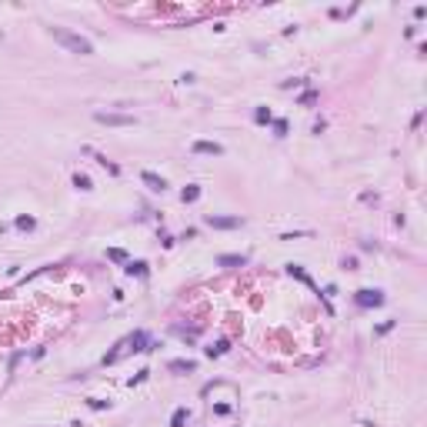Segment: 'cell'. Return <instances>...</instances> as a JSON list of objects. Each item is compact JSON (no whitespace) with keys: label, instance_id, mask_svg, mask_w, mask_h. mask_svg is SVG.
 I'll return each mask as SVG.
<instances>
[{"label":"cell","instance_id":"5bb4252c","mask_svg":"<svg viewBox=\"0 0 427 427\" xmlns=\"http://www.w3.org/2000/svg\"><path fill=\"white\" fill-rule=\"evenodd\" d=\"M107 257H110V260H124L127 254H124V250H117V247H114V250H107Z\"/></svg>","mask_w":427,"mask_h":427},{"label":"cell","instance_id":"277c9868","mask_svg":"<svg viewBox=\"0 0 427 427\" xmlns=\"http://www.w3.org/2000/svg\"><path fill=\"white\" fill-rule=\"evenodd\" d=\"M357 304L360 307H377V304H384V297L377 290H357Z\"/></svg>","mask_w":427,"mask_h":427},{"label":"cell","instance_id":"7a4b0ae2","mask_svg":"<svg viewBox=\"0 0 427 427\" xmlns=\"http://www.w3.org/2000/svg\"><path fill=\"white\" fill-rule=\"evenodd\" d=\"M94 117H97L100 124H107V127H134V117L130 114H107V110H100Z\"/></svg>","mask_w":427,"mask_h":427},{"label":"cell","instance_id":"6da1fadb","mask_svg":"<svg viewBox=\"0 0 427 427\" xmlns=\"http://www.w3.org/2000/svg\"><path fill=\"white\" fill-rule=\"evenodd\" d=\"M54 40H57V43H64L67 50H73V54H94L90 40L77 37V34H67V30H60V27H54Z\"/></svg>","mask_w":427,"mask_h":427},{"label":"cell","instance_id":"9c48e42d","mask_svg":"<svg viewBox=\"0 0 427 427\" xmlns=\"http://www.w3.org/2000/svg\"><path fill=\"white\" fill-rule=\"evenodd\" d=\"M127 274H137V277H143V274H147V264H141V260H137V264H127Z\"/></svg>","mask_w":427,"mask_h":427},{"label":"cell","instance_id":"30bf717a","mask_svg":"<svg viewBox=\"0 0 427 427\" xmlns=\"http://www.w3.org/2000/svg\"><path fill=\"white\" fill-rule=\"evenodd\" d=\"M184 421H187V411H174V421H171V427H184Z\"/></svg>","mask_w":427,"mask_h":427},{"label":"cell","instance_id":"8fae6325","mask_svg":"<svg viewBox=\"0 0 427 427\" xmlns=\"http://www.w3.org/2000/svg\"><path fill=\"white\" fill-rule=\"evenodd\" d=\"M73 184L80 187V190H90V177H84V174H77V177H73Z\"/></svg>","mask_w":427,"mask_h":427},{"label":"cell","instance_id":"4fadbf2b","mask_svg":"<svg viewBox=\"0 0 427 427\" xmlns=\"http://www.w3.org/2000/svg\"><path fill=\"white\" fill-rule=\"evenodd\" d=\"M257 120H260V124H271V110H267V107H260V110H257Z\"/></svg>","mask_w":427,"mask_h":427},{"label":"cell","instance_id":"5b68a950","mask_svg":"<svg viewBox=\"0 0 427 427\" xmlns=\"http://www.w3.org/2000/svg\"><path fill=\"white\" fill-rule=\"evenodd\" d=\"M194 154H211V157H220V154H224V147H220V143H214V141H197V143H194Z\"/></svg>","mask_w":427,"mask_h":427},{"label":"cell","instance_id":"8992f818","mask_svg":"<svg viewBox=\"0 0 427 427\" xmlns=\"http://www.w3.org/2000/svg\"><path fill=\"white\" fill-rule=\"evenodd\" d=\"M141 180L150 187V190H167V180H164V177H157V174H150V171H143Z\"/></svg>","mask_w":427,"mask_h":427},{"label":"cell","instance_id":"3957f363","mask_svg":"<svg viewBox=\"0 0 427 427\" xmlns=\"http://www.w3.org/2000/svg\"><path fill=\"white\" fill-rule=\"evenodd\" d=\"M207 224L211 227H217V230H234V227H241V217H207Z\"/></svg>","mask_w":427,"mask_h":427},{"label":"cell","instance_id":"ba28073f","mask_svg":"<svg viewBox=\"0 0 427 427\" xmlns=\"http://www.w3.org/2000/svg\"><path fill=\"white\" fill-rule=\"evenodd\" d=\"M180 197H184V204H194V200L200 197V190H197V187H187V190L180 194Z\"/></svg>","mask_w":427,"mask_h":427},{"label":"cell","instance_id":"7c38bea8","mask_svg":"<svg viewBox=\"0 0 427 427\" xmlns=\"http://www.w3.org/2000/svg\"><path fill=\"white\" fill-rule=\"evenodd\" d=\"M171 370H194V364H190V360H174Z\"/></svg>","mask_w":427,"mask_h":427},{"label":"cell","instance_id":"52a82bcc","mask_svg":"<svg viewBox=\"0 0 427 427\" xmlns=\"http://www.w3.org/2000/svg\"><path fill=\"white\" fill-rule=\"evenodd\" d=\"M220 267H244V257H237V254H224L220 260H217Z\"/></svg>","mask_w":427,"mask_h":427}]
</instances>
